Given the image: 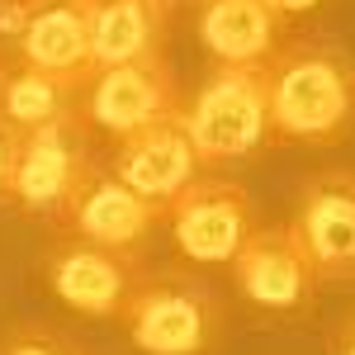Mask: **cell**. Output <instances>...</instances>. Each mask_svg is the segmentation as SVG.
I'll return each instance as SVG.
<instances>
[{"label":"cell","mask_w":355,"mask_h":355,"mask_svg":"<svg viewBox=\"0 0 355 355\" xmlns=\"http://www.w3.org/2000/svg\"><path fill=\"white\" fill-rule=\"evenodd\" d=\"M270 128L279 142L336 147L355 133V57L327 38L279 43L266 62Z\"/></svg>","instance_id":"6da1fadb"},{"label":"cell","mask_w":355,"mask_h":355,"mask_svg":"<svg viewBox=\"0 0 355 355\" xmlns=\"http://www.w3.org/2000/svg\"><path fill=\"white\" fill-rule=\"evenodd\" d=\"M204 171L246 162L261 147H275L270 128V76L266 67H209L180 110Z\"/></svg>","instance_id":"7a4b0ae2"},{"label":"cell","mask_w":355,"mask_h":355,"mask_svg":"<svg viewBox=\"0 0 355 355\" xmlns=\"http://www.w3.org/2000/svg\"><path fill=\"white\" fill-rule=\"evenodd\" d=\"M119 322L142 355H214L223 341V303L190 266H166L137 275Z\"/></svg>","instance_id":"3957f363"},{"label":"cell","mask_w":355,"mask_h":355,"mask_svg":"<svg viewBox=\"0 0 355 355\" xmlns=\"http://www.w3.org/2000/svg\"><path fill=\"white\" fill-rule=\"evenodd\" d=\"M90 119L85 110H71L19 133V162H15V204L28 218H48L62 227L67 209L76 204L85 175L95 171V152H90Z\"/></svg>","instance_id":"277c9868"},{"label":"cell","mask_w":355,"mask_h":355,"mask_svg":"<svg viewBox=\"0 0 355 355\" xmlns=\"http://www.w3.org/2000/svg\"><path fill=\"white\" fill-rule=\"evenodd\" d=\"M166 218H171L175 251L190 266H232L242 242L261 227L246 185L227 175H194L166 204Z\"/></svg>","instance_id":"5b68a950"},{"label":"cell","mask_w":355,"mask_h":355,"mask_svg":"<svg viewBox=\"0 0 355 355\" xmlns=\"http://www.w3.org/2000/svg\"><path fill=\"white\" fill-rule=\"evenodd\" d=\"M232 284L251 308L270 318H299L313 308L322 275L313 266L294 223H266L232 256Z\"/></svg>","instance_id":"8992f818"},{"label":"cell","mask_w":355,"mask_h":355,"mask_svg":"<svg viewBox=\"0 0 355 355\" xmlns=\"http://www.w3.org/2000/svg\"><path fill=\"white\" fill-rule=\"evenodd\" d=\"M180 110H185V95L166 57L105 67L85 85V119H90V128L110 133L114 142L142 133L162 119H180Z\"/></svg>","instance_id":"52a82bcc"},{"label":"cell","mask_w":355,"mask_h":355,"mask_svg":"<svg viewBox=\"0 0 355 355\" xmlns=\"http://www.w3.org/2000/svg\"><path fill=\"white\" fill-rule=\"evenodd\" d=\"M294 232L303 237L322 284H355V171L322 166L299 185Z\"/></svg>","instance_id":"ba28073f"},{"label":"cell","mask_w":355,"mask_h":355,"mask_svg":"<svg viewBox=\"0 0 355 355\" xmlns=\"http://www.w3.org/2000/svg\"><path fill=\"white\" fill-rule=\"evenodd\" d=\"M90 5L95 0H5L0 38H10L28 67L90 81Z\"/></svg>","instance_id":"9c48e42d"},{"label":"cell","mask_w":355,"mask_h":355,"mask_svg":"<svg viewBox=\"0 0 355 355\" xmlns=\"http://www.w3.org/2000/svg\"><path fill=\"white\" fill-rule=\"evenodd\" d=\"M142 256H123L110 246L67 237L43 256V279L53 289V299L81 318H123V303L133 294Z\"/></svg>","instance_id":"30bf717a"},{"label":"cell","mask_w":355,"mask_h":355,"mask_svg":"<svg viewBox=\"0 0 355 355\" xmlns=\"http://www.w3.org/2000/svg\"><path fill=\"white\" fill-rule=\"evenodd\" d=\"M162 218H166L162 204L128 190L110 166H95L85 175L76 204L67 209L62 232H71L81 242H95V246H110V251H123V256H142V246H147L152 227Z\"/></svg>","instance_id":"8fae6325"},{"label":"cell","mask_w":355,"mask_h":355,"mask_svg":"<svg viewBox=\"0 0 355 355\" xmlns=\"http://www.w3.org/2000/svg\"><path fill=\"white\" fill-rule=\"evenodd\" d=\"M110 171L128 190H137L142 199H152V204L166 209L204 166L194 157V142H190V133H185V123H180V119H162V123H152V128H142V133L119 137V142H114Z\"/></svg>","instance_id":"7c38bea8"},{"label":"cell","mask_w":355,"mask_h":355,"mask_svg":"<svg viewBox=\"0 0 355 355\" xmlns=\"http://www.w3.org/2000/svg\"><path fill=\"white\" fill-rule=\"evenodd\" d=\"M279 15L266 0H199V43L214 67H266L279 53Z\"/></svg>","instance_id":"4fadbf2b"},{"label":"cell","mask_w":355,"mask_h":355,"mask_svg":"<svg viewBox=\"0 0 355 355\" xmlns=\"http://www.w3.org/2000/svg\"><path fill=\"white\" fill-rule=\"evenodd\" d=\"M171 10L157 0H95L90 5V67H123L166 57Z\"/></svg>","instance_id":"5bb4252c"},{"label":"cell","mask_w":355,"mask_h":355,"mask_svg":"<svg viewBox=\"0 0 355 355\" xmlns=\"http://www.w3.org/2000/svg\"><path fill=\"white\" fill-rule=\"evenodd\" d=\"M85 76H67V71H43V67H10V76L0 85V119L10 128H43L62 114L85 110Z\"/></svg>","instance_id":"9a60e30c"},{"label":"cell","mask_w":355,"mask_h":355,"mask_svg":"<svg viewBox=\"0 0 355 355\" xmlns=\"http://www.w3.org/2000/svg\"><path fill=\"white\" fill-rule=\"evenodd\" d=\"M0 355H81V346L57 331L53 322H15V327L0 336Z\"/></svg>","instance_id":"2e32d148"},{"label":"cell","mask_w":355,"mask_h":355,"mask_svg":"<svg viewBox=\"0 0 355 355\" xmlns=\"http://www.w3.org/2000/svg\"><path fill=\"white\" fill-rule=\"evenodd\" d=\"M15 162H19V128L0 119V204H15Z\"/></svg>","instance_id":"e0dca14e"},{"label":"cell","mask_w":355,"mask_h":355,"mask_svg":"<svg viewBox=\"0 0 355 355\" xmlns=\"http://www.w3.org/2000/svg\"><path fill=\"white\" fill-rule=\"evenodd\" d=\"M327 355H355V308L327 331Z\"/></svg>","instance_id":"ac0fdd59"},{"label":"cell","mask_w":355,"mask_h":355,"mask_svg":"<svg viewBox=\"0 0 355 355\" xmlns=\"http://www.w3.org/2000/svg\"><path fill=\"white\" fill-rule=\"evenodd\" d=\"M266 5H270L279 19H289V15H308V10H318L322 0H266Z\"/></svg>","instance_id":"d6986e66"},{"label":"cell","mask_w":355,"mask_h":355,"mask_svg":"<svg viewBox=\"0 0 355 355\" xmlns=\"http://www.w3.org/2000/svg\"><path fill=\"white\" fill-rule=\"evenodd\" d=\"M5 76H10V57H5V48H0V85H5Z\"/></svg>","instance_id":"ffe728a7"},{"label":"cell","mask_w":355,"mask_h":355,"mask_svg":"<svg viewBox=\"0 0 355 355\" xmlns=\"http://www.w3.org/2000/svg\"><path fill=\"white\" fill-rule=\"evenodd\" d=\"M157 5H166V10H171V5H175V0H157Z\"/></svg>","instance_id":"44dd1931"}]
</instances>
